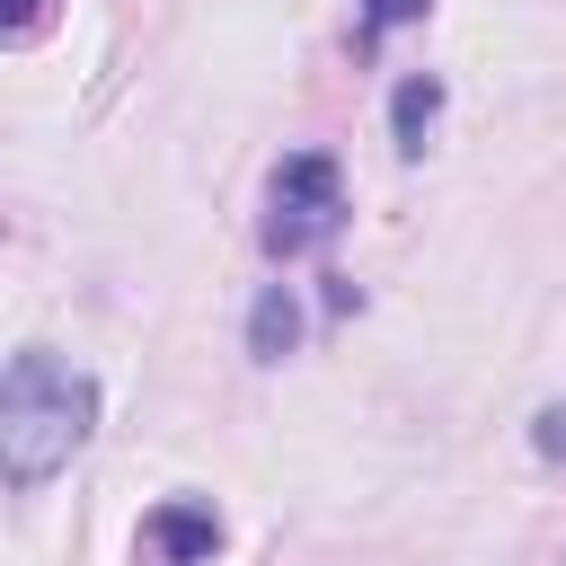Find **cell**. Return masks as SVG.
<instances>
[{
    "instance_id": "cell-1",
    "label": "cell",
    "mask_w": 566,
    "mask_h": 566,
    "mask_svg": "<svg viewBox=\"0 0 566 566\" xmlns=\"http://www.w3.org/2000/svg\"><path fill=\"white\" fill-rule=\"evenodd\" d=\"M88 433H97V380L62 371L44 345H27L9 363V389H0V469H9V486H44L53 469L80 460Z\"/></svg>"
},
{
    "instance_id": "cell-2",
    "label": "cell",
    "mask_w": 566,
    "mask_h": 566,
    "mask_svg": "<svg viewBox=\"0 0 566 566\" xmlns=\"http://www.w3.org/2000/svg\"><path fill=\"white\" fill-rule=\"evenodd\" d=\"M336 221H345V168H336L327 150H292V159L274 168L265 248H274V256H301V248H318Z\"/></svg>"
},
{
    "instance_id": "cell-3",
    "label": "cell",
    "mask_w": 566,
    "mask_h": 566,
    "mask_svg": "<svg viewBox=\"0 0 566 566\" xmlns=\"http://www.w3.org/2000/svg\"><path fill=\"white\" fill-rule=\"evenodd\" d=\"M133 557H142V566H212V557H221V513H212L203 495H168V504L142 513Z\"/></svg>"
},
{
    "instance_id": "cell-4",
    "label": "cell",
    "mask_w": 566,
    "mask_h": 566,
    "mask_svg": "<svg viewBox=\"0 0 566 566\" xmlns=\"http://www.w3.org/2000/svg\"><path fill=\"white\" fill-rule=\"evenodd\" d=\"M292 345H301V301H292V283H265L248 301V354L256 363H283Z\"/></svg>"
},
{
    "instance_id": "cell-5",
    "label": "cell",
    "mask_w": 566,
    "mask_h": 566,
    "mask_svg": "<svg viewBox=\"0 0 566 566\" xmlns=\"http://www.w3.org/2000/svg\"><path fill=\"white\" fill-rule=\"evenodd\" d=\"M433 124H442V80H424V71H416V80H398V97H389V133H398V150H407V159L424 150V133H433Z\"/></svg>"
},
{
    "instance_id": "cell-6",
    "label": "cell",
    "mask_w": 566,
    "mask_h": 566,
    "mask_svg": "<svg viewBox=\"0 0 566 566\" xmlns=\"http://www.w3.org/2000/svg\"><path fill=\"white\" fill-rule=\"evenodd\" d=\"M44 27H53V0H0V35H9V44L44 35Z\"/></svg>"
},
{
    "instance_id": "cell-7",
    "label": "cell",
    "mask_w": 566,
    "mask_h": 566,
    "mask_svg": "<svg viewBox=\"0 0 566 566\" xmlns=\"http://www.w3.org/2000/svg\"><path fill=\"white\" fill-rule=\"evenodd\" d=\"M424 9H433V0H363V27H371V35H389V27H416Z\"/></svg>"
},
{
    "instance_id": "cell-8",
    "label": "cell",
    "mask_w": 566,
    "mask_h": 566,
    "mask_svg": "<svg viewBox=\"0 0 566 566\" xmlns=\"http://www.w3.org/2000/svg\"><path fill=\"white\" fill-rule=\"evenodd\" d=\"M531 442H539V460H566V407H548V416L531 424Z\"/></svg>"
}]
</instances>
